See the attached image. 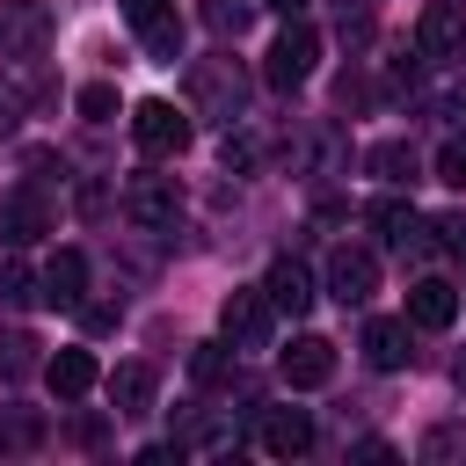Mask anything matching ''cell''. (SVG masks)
<instances>
[{"instance_id":"cell-1","label":"cell","mask_w":466,"mask_h":466,"mask_svg":"<svg viewBox=\"0 0 466 466\" xmlns=\"http://www.w3.org/2000/svg\"><path fill=\"white\" fill-rule=\"evenodd\" d=\"M189 109L218 116V124H240L248 116V73L233 58H197L189 66Z\"/></svg>"},{"instance_id":"cell-2","label":"cell","mask_w":466,"mask_h":466,"mask_svg":"<svg viewBox=\"0 0 466 466\" xmlns=\"http://www.w3.org/2000/svg\"><path fill=\"white\" fill-rule=\"evenodd\" d=\"M313 66H320V29L313 22H284V36L269 44V58H262V80L277 87V95H291V87H306L313 80Z\"/></svg>"},{"instance_id":"cell-3","label":"cell","mask_w":466,"mask_h":466,"mask_svg":"<svg viewBox=\"0 0 466 466\" xmlns=\"http://www.w3.org/2000/svg\"><path fill=\"white\" fill-rule=\"evenodd\" d=\"M189 131H197V124H189V109H175V102H160V95L131 109V138H138V153H146V160H175V153L189 146Z\"/></svg>"},{"instance_id":"cell-4","label":"cell","mask_w":466,"mask_h":466,"mask_svg":"<svg viewBox=\"0 0 466 466\" xmlns=\"http://www.w3.org/2000/svg\"><path fill=\"white\" fill-rule=\"evenodd\" d=\"M51 7L44 0H0V58H44Z\"/></svg>"},{"instance_id":"cell-5","label":"cell","mask_w":466,"mask_h":466,"mask_svg":"<svg viewBox=\"0 0 466 466\" xmlns=\"http://www.w3.org/2000/svg\"><path fill=\"white\" fill-rule=\"evenodd\" d=\"M415 58H466V15L451 0H430L415 15Z\"/></svg>"},{"instance_id":"cell-6","label":"cell","mask_w":466,"mask_h":466,"mask_svg":"<svg viewBox=\"0 0 466 466\" xmlns=\"http://www.w3.org/2000/svg\"><path fill=\"white\" fill-rule=\"evenodd\" d=\"M371 291H379V255H371V248H335V255H328V299L364 306Z\"/></svg>"},{"instance_id":"cell-7","label":"cell","mask_w":466,"mask_h":466,"mask_svg":"<svg viewBox=\"0 0 466 466\" xmlns=\"http://www.w3.org/2000/svg\"><path fill=\"white\" fill-rule=\"evenodd\" d=\"M218 328L233 350H269V291H233L218 306Z\"/></svg>"},{"instance_id":"cell-8","label":"cell","mask_w":466,"mask_h":466,"mask_svg":"<svg viewBox=\"0 0 466 466\" xmlns=\"http://www.w3.org/2000/svg\"><path fill=\"white\" fill-rule=\"evenodd\" d=\"M124 211H131L138 226H175V211H182V189H175V175H131V189H124Z\"/></svg>"},{"instance_id":"cell-9","label":"cell","mask_w":466,"mask_h":466,"mask_svg":"<svg viewBox=\"0 0 466 466\" xmlns=\"http://www.w3.org/2000/svg\"><path fill=\"white\" fill-rule=\"evenodd\" d=\"M255 444H262L269 459H299V451L313 444V415H306V408H262Z\"/></svg>"},{"instance_id":"cell-10","label":"cell","mask_w":466,"mask_h":466,"mask_svg":"<svg viewBox=\"0 0 466 466\" xmlns=\"http://www.w3.org/2000/svg\"><path fill=\"white\" fill-rule=\"evenodd\" d=\"M277 371H284V386H328L335 379V342H320V335H299L284 357H277Z\"/></svg>"},{"instance_id":"cell-11","label":"cell","mask_w":466,"mask_h":466,"mask_svg":"<svg viewBox=\"0 0 466 466\" xmlns=\"http://www.w3.org/2000/svg\"><path fill=\"white\" fill-rule=\"evenodd\" d=\"M44 233H51V204H44L36 189L0 197V240H7V248H29V240H44Z\"/></svg>"},{"instance_id":"cell-12","label":"cell","mask_w":466,"mask_h":466,"mask_svg":"<svg viewBox=\"0 0 466 466\" xmlns=\"http://www.w3.org/2000/svg\"><path fill=\"white\" fill-rule=\"evenodd\" d=\"M262 291H269V306H277V313H291V320L313 306V277H306V262H299V255H277V262H269V277H262Z\"/></svg>"},{"instance_id":"cell-13","label":"cell","mask_w":466,"mask_h":466,"mask_svg":"<svg viewBox=\"0 0 466 466\" xmlns=\"http://www.w3.org/2000/svg\"><path fill=\"white\" fill-rule=\"evenodd\" d=\"M87 299V255L80 248H58L44 262V306H80Z\"/></svg>"},{"instance_id":"cell-14","label":"cell","mask_w":466,"mask_h":466,"mask_svg":"<svg viewBox=\"0 0 466 466\" xmlns=\"http://www.w3.org/2000/svg\"><path fill=\"white\" fill-rule=\"evenodd\" d=\"M408 320H415V328H451V320H459V291H451L444 277H415V284H408Z\"/></svg>"},{"instance_id":"cell-15","label":"cell","mask_w":466,"mask_h":466,"mask_svg":"<svg viewBox=\"0 0 466 466\" xmlns=\"http://www.w3.org/2000/svg\"><path fill=\"white\" fill-rule=\"evenodd\" d=\"M415 350H408V320H364V364L371 371H400Z\"/></svg>"},{"instance_id":"cell-16","label":"cell","mask_w":466,"mask_h":466,"mask_svg":"<svg viewBox=\"0 0 466 466\" xmlns=\"http://www.w3.org/2000/svg\"><path fill=\"white\" fill-rule=\"evenodd\" d=\"M153 386H160L153 364H116L109 371V408L116 415H153Z\"/></svg>"},{"instance_id":"cell-17","label":"cell","mask_w":466,"mask_h":466,"mask_svg":"<svg viewBox=\"0 0 466 466\" xmlns=\"http://www.w3.org/2000/svg\"><path fill=\"white\" fill-rule=\"evenodd\" d=\"M95 379H102V371H95V357H87V350H58V357L44 364V386H51L58 400H80Z\"/></svg>"},{"instance_id":"cell-18","label":"cell","mask_w":466,"mask_h":466,"mask_svg":"<svg viewBox=\"0 0 466 466\" xmlns=\"http://www.w3.org/2000/svg\"><path fill=\"white\" fill-rule=\"evenodd\" d=\"M138 44H146L153 66H175V58H182V22H175V7L153 15V22H138Z\"/></svg>"},{"instance_id":"cell-19","label":"cell","mask_w":466,"mask_h":466,"mask_svg":"<svg viewBox=\"0 0 466 466\" xmlns=\"http://www.w3.org/2000/svg\"><path fill=\"white\" fill-rule=\"evenodd\" d=\"M255 7H262V0H197V15H204L211 36H240V29L255 22Z\"/></svg>"},{"instance_id":"cell-20","label":"cell","mask_w":466,"mask_h":466,"mask_svg":"<svg viewBox=\"0 0 466 466\" xmlns=\"http://www.w3.org/2000/svg\"><path fill=\"white\" fill-rule=\"evenodd\" d=\"M189 379H197V386H226V379H233V350H226V342H197V350H189Z\"/></svg>"},{"instance_id":"cell-21","label":"cell","mask_w":466,"mask_h":466,"mask_svg":"<svg viewBox=\"0 0 466 466\" xmlns=\"http://www.w3.org/2000/svg\"><path fill=\"white\" fill-rule=\"evenodd\" d=\"M80 116H87V124H109V116H116V87H109V80H87V87H80Z\"/></svg>"},{"instance_id":"cell-22","label":"cell","mask_w":466,"mask_h":466,"mask_svg":"<svg viewBox=\"0 0 466 466\" xmlns=\"http://www.w3.org/2000/svg\"><path fill=\"white\" fill-rule=\"evenodd\" d=\"M262 160V138L255 131H226V175H248Z\"/></svg>"},{"instance_id":"cell-23","label":"cell","mask_w":466,"mask_h":466,"mask_svg":"<svg viewBox=\"0 0 466 466\" xmlns=\"http://www.w3.org/2000/svg\"><path fill=\"white\" fill-rule=\"evenodd\" d=\"M437 182L466 189V138H444V146H437Z\"/></svg>"},{"instance_id":"cell-24","label":"cell","mask_w":466,"mask_h":466,"mask_svg":"<svg viewBox=\"0 0 466 466\" xmlns=\"http://www.w3.org/2000/svg\"><path fill=\"white\" fill-rule=\"evenodd\" d=\"M371 167H379L386 182H408V167H415V153H408V146H371Z\"/></svg>"},{"instance_id":"cell-25","label":"cell","mask_w":466,"mask_h":466,"mask_svg":"<svg viewBox=\"0 0 466 466\" xmlns=\"http://www.w3.org/2000/svg\"><path fill=\"white\" fill-rule=\"evenodd\" d=\"M29 350H36V342H29V335H7V342H0V371H7V379H22V371H29V364H36V357H29Z\"/></svg>"},{"instance_id":"cell-26","label":"cell","mask_w":466,"mask_h":466,"mask_svg":"<svg viewBox=\"0 0 466 466\" xmlns=\"http://www.w3.org/2000/svg\"><path fill=\"white\" fill-rule=\"evenodd\" d=\"M0 299H29V269L22 262H0Z\"/></svg>"},{"instance_id":"cell-27","label":"cell","mask_w":466,"mask_h":466,"mask_svg":"<svg viewBox=\"0 0 466 466\" xmlns=\"http://www.w3.org/2000/svg\"><path fill=\"white\" fill-rule=\"evenodd\" d=\"M167 7H175V0H124V22L138 29V22H153V15H167Z\"/></svg>"},{"instance_id":"cell-28","label":"cell","mask_w":466,"mask_h":466,"mask_svg":"<svg viewBox=\"0 0 466 466\" xmlns=\"http://www.w3.org/2000/svg\"><path fill=\"white\" fill-rule=\"evenodd\" d=\"M80 320L102 335V328H116V306H87V299H80Z\"/></svg>"},{"instance_id":"cell-29","label":"cell","mask_w":466,"mask_h":466,"mask_svg":"<svg viewBox=\"0 0 466 466\" xmlns=\"http://www.w3.org/2000/svg\"><path fill=\"white\" fill-rule=\"evenodd\" d=\"M444 109H451V124H466V80H459V87L444 95Z\"/></svg>"},{"instance_id":"cell-30","label":"cell","mask_w":466,"mask_h":466,"mask_svg":"<svg viewBox=\"0 0 466 466\" xmlns=\"http://www.w3.org/2000/svg\"><path fill=\"white\" fill-rule=\"evenodd\" d=\"M262 7H277V15H306V0H262Z\"/></svg>"},{"instance_id":"cell-31","label":"cell","mask_w":466,"mask_h":466,"mask_svg":"<svg viewBox=\"0 0 466 466\" xmlns=\"http://www.w3.org/2000/svg\"><path fill=\"white\" fill-rule=\"evenodd\" d=\"M459 255H466V240H459Z\"/></svg>"}]
</instances>
